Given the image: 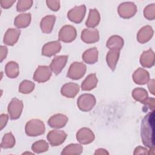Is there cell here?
<instances>
[{"label":"cell","mask_w":155,"mask_h":155,"mask_svg":"<svg viewBox=\"0 0 155 155\" xmlns=\"http://www.w3.org/2000/svg\"><path fill=\"white\" fill-rule=\"evenodd\" d=\"M47 7L52 11L56 12L60 8V1L54 0H47L46 1Z\"/></svg>","instance_id":"cell-37"},{"label":"cell","mask_w":155,"mask_h":155,"mask_svg":"<svg viewBox=\"0 0 155 155\" xmlns=\"http://www.w3.org/2000/svg\"><path fill=\"white\" fill-rule=\"evenodd\" d=\"M140 63L143 67L151 68L154 65V53L152 49L144 51L140 57Z\"/></svg>","instance_id":"cell-19"},{"label":"cell","mask_w":155,"mask_h":155,"mask_svg":"<svg viewBox=\"0 0 155 155\" xmlns=\"http://www.w3.org/2000/svg\"><path fill=\"white\" fill-rule=\"evenodd\" d=\"M144 17L148 20H153L155 18V4L148 5L143 10Z\"/></svg>","instance_id":"cell-34"},{"label":"cell","mask_w":155,"mask_h":155,"mask_svg":"<svg viewBox=\"0 0 155 155\" xmlns=\"http://www.w3.org/2000/svg\"><path fill=\"white\" fill-rule=\"evenodd\" d=\"M120 51L117 50H110L106 56V61L108 65L112 71L116 68L117 62L119 60Z\"/></svg>","instance_id":"cell-27"},{"label":"cell","mask_w":155,"mask_h":155,"mask_svg":"<svg viewBox=\"0 0 155 155\" xmlns=\"http://www.w3.org/2000/svg\"><path fill=\"white\" fill-rule=\"evenodd\" d=\"M67 136V133L62 130H53L47 134V139L51 146L56 147L64 143Z\"/></svg>","instance_id":"cell-8"},{"label":"cell","mask_w":155,"mask_h":155,"mask_svg":"<svg viewBox=\"0 0 155 155\" xmlns=\"http://www.w3.org/2000/svg\"><path fill=\"white\" fill-rule=\"evenodd\" d=\"M16 2L15 0H2L1 1L0 4L1 7L3 8H8L12 6V5Z\"/></svg>","instance_id":"cell-39"},{"label":"cell","mask_w":155,"mask_h":155,"mask_svg":"<svg viewBox=\"0 0 155 155\" xmlns=\"http://www.w3.org/2000/svg\"><path fill=\"white\" fill-rule=\"evenodd\" d=\"M124 41L123 38L118 35H113L108 39L106 46L110 50H120L123 47Z\"/></svg>","instance_id":"cell-22"},{"label":"cell","mask_w":155,"mask_h":155,"mask_svg":"<svg viewBox=\"0 0 155 155\" xmlns=\"http://www.w3.org/2000/svg\"><path fill=\"white\" fill-rule=\"evenodd\" d=\"M77 36L76 28L70 25L63 26L59 32V40L64 42H71L73 41Z\"/></svg>","instance_id":"cell-7"},{"label":"cell","mask_w":155,"mask_h":155,"mask_svg":"<svg viewBox=\"0 0 155 155\" xmlns=\"http://www.w3.org/2000/svg\"><path fill=\"white\" fill-rule=\"evenodd\" d=\"M45 125L43 122L38 119L28 121L25 127V133L27 136L33 137L41 135L45 132Z\"/></svg>","instance_id":"cell-2"},{"label":"cell","mask_w":155,"mask_h":155,"mask_svg":"<svg viewBox=\"0 0 155 155\" xmlns=\"http://www.w3.org/2000/svg\"><path fill=\"white\" fill-rule=\"evenodd\" d=\"M32 0H19L17 2L16 10L18 12L26 11L32 6Z\"/></svg>","instance_id":"cell-35"},{"label":"cell","mask_w":155,"mask_h":155,"mask_svg":"<svg viewBox=\"0 0 155 155\" xmlns=\"http://www.w3.org/2000/svg\"><path fill=\"white\" fill-rule=\"evenodd\" d=\"M68 56L67 55H61L55 56L51 61L50 68L55 74H59L65 66Z\"/></svg>","instance_id":"cell-11"},{"label":"cell","mask_w":155,"mask_h":155,"mask_svg":"<svg viewBox=\"0 0 155 155\" xmlns=\"http://www.w3.org/2000/svg\"><path fill=\"white\" fill-rule=\"evenodd\" d=\"M8 119V116L7 114H2L0 116V126L1 130H2L6 125Z\"/></svg>","instance_id":"cell-40"},{"label":"cell","mask_w":155,"mask_h":155,"mask_svg":"<svg viewBox=\"0 0 155 155\" xmlns=\"http://www.w3.org/2000/svg\"><path fill=\"white\" fill-rule=\"evenodd\" d=\"M81 39L87 44H93L99 40V31L96 28H85L81 35Z\"/></svg>","instance_id":"cell-13"},{"label":"cell","mask_w":155,"mask_h":155,"mask_svg":"<svg viewBox=\"0 0 155 155\" xmlns=\"http://www.w3.org/2000/svg\"><path fill=\"white\" fill-rule=\"evenodd\" d=\"M77 104L78 108L82 111H90L96 104V98L94 95L90 93L81 94L78 99Z\"/></svg>","instance_id":"cell-3"},{"label":"cell","mask_w":155,"mask_h":155,"mask_svg":"<svg viewBox=\"0 0 155 155\" xmlns=\"http://www.w3.org/2000/svg\"><path fill=\"white\" fill-rule=\"evenodd\" d=\"M31 22V14L21 13L18 15L14 21V25L18 28H23L28 27Z\"/></svg>","instance_id":"cell-26"},{"label":"cell","mask_w":155,"mask_h":155,"mask_svg":"<svg viewBox=\"0 0 155 155\" xmlns=\"http://www.w3.org/2000/svg\"><path fill=\"white\" fill-rule=\"evenodd\" d=\"M117 12L120 17L129 19L134 16L137 12V7L132 2H124L118 6Z\"/></svg>","instance_id":"cell-5"},{"label":"cell","mask_w":155,"mask_h":155,"mask_svg":"<svg viewBox=\"0 0 155 155\" xmlns=\"http://www.w3.org/2000/svg\"><path fill=\"white\" fill-rule=\"evenodd\" d=\"M61 49V43L58 41H51L46 43L42 48V55L51 57L60 51Z\"/></svg>","instance_id":"cell-14"},{"label":"cell","mask_w":155,"mask_h":155,"mask_svg":"<svg viewBox=\"0 0 155 155\" xmlns=\"http://www.w3.org/2000/svg\"><path fill=\"white\" fill-rule=\"evenodd\" d=\"M56 21V16L54 15H47L44 17L41 21L40 27L44 33H50L52 31Z\"/></svg>","instance_id":"cell-20"},{"label":"cell","mask_w":155,"mask_h":155,"mask_svg":"<svg viewBox=\"0 0 155 155\" xmlns=\"http://www.w3.org/2000/svg\"><path fill=\"white\" fill-rule=\"evenodd\" d=\"M15 138L12 133H5L1 143V147L2 148H11L14 147L15 144Z\"/></svg>","instance_id":"cell-31"},{"label":"cell","mask_w":155,"mask_h":155,"mask_svg":"<svg viewBox=\"0 0 155 155\" xmlns=\"http://www.w3.org/2000/svg\"><path fill=\"white\" fill-rule=\"evenodd\" d=\"M95 138L93 132L88 128L84 127L79 130L76 133V139L81 144L91 143Z\"/></svg>","instance_id":"cell-12"},{"label":"cell","mask_w":155,"mask_h":155,"mask_svg":"<svg viewBox=\"0 0 155 155\" xmlns=\"http://www.w3.org/2000/svg\"><path fill=\"white\" fill-rule=\"evenodd\" d=\"M83 151V147L80 144L71 143L65 147L61 152L62 155H73L81 154Z\"/></svg>","instance_id":"cell-29"},{"label":"cell","mask_w":155,"mask_h":155,"mask_svg":"<svg viewBox=\"0 0 155 155\" xmlns=\"http://www.w3.org/2000/svg\"><path fill=\"white\" fill-rule=\"evenodd\" d=\"M154 79H150L148 82V87L149 91L153 95H154Z\"/></svg>","instance_id":"cell-42"},{"label":"cell","mask_w":155,"mask_h":155,"mask_svg":"<svg viewBox=\"0 0 155 155\" xmlns=\"http://www.w3.org/2000/svg\"><path fill=\"white\" fill-rule=\"evenodd\" d=\"M140 134L143 144L147 147H154V111L148 113L142 119Z\"/></svg>","instance_id":"cell-1"},{"label":"cell","mask_w":155,"mask_h":155,"mask_svg":"<svg viewBox=\"0 0 155 155\" xmlns=\"http://www.w3.org/2000/svg\"><path fill=\"white\" fill-rule=\"evenodd\" d=\"M8 113L12 120L19 118L23 110V102L17 98H13L8 105Z\"/></svg>","instance_id":"cell-6"},{"label":"cell","mask_w":155,"mask_h":155,"mask_svg":"<svg viewBox=\"0 0 155 155\" xmlns=\"http://www.w3.org/2000/svg\"><path fill=\"white\" fill-rule=\"evenodd\" d=\"M132 96L134 100L143 104L148 97V94L145 89L143 88H136L133 90Z\"/></svg>","instance_id":"cell-30"},{"label":"cell","mask_w":155,"mask_h":155,"mask_svg":"<svg viewBox=\"0 0 155 155\" xmlns=\"http://www.w3.org/2000/svg\"><path fill=\"white\" fill-rule=\"evenodd\" d=\"M94 154L97 155V154H109V153L104 148H99L97 150H96L94 152Z\"/></svg>","instance_id":"cell-43"},{"label":"cell","mask_w":155,"mask_h":155,"mask_svg":"<svg viewBox=\"0 0 155 155\" xmlns=\"http://www.w3.org/2000/svg\"><path fill=\"white\" fill-rule=\"evenodd\" d=\"M0 48H1V62H2L7 55L8 49L7 47L4 45H1Z\"/></svg>","instance_id":"cell-41"},{"label":"cell","mask_w":155,"mask_h":155,"mask_svg":"<svg viewBox=\"0 0 155 155\" xmlns=\"http://www.w3.org/2000/svg\"><path fill=\"white\" fill-rule=\"evenodd\" d=\"M134 82L139 85H144L150 81L149 73L142 68H139L135 70L133 74Z\"/></svg>","instance_id":"cell-18"},{"label":"cell","mask_w":155,"mask_h":155,"mask_svg":"<svg viewBox=\"0 0 155 155\" xmlns=\"http://www.w3.org/2000/svg\"><path fill=\"white\" fill-rule=\"evenodd\" d=\"M133 154L134 155H137V154H148V150L145 147L139 146V147H136L134 149Z\"/></svg>","instance_id":"cell-38"},{"label":"cell","mask_w":155,"mask_h":155,"mask_svg":"<svg viewBox=\"0 0 155 155\" xmlns=\"http://www.w3.org/2000/svg\"><path fill=\"white\" fill-rule=\"evenodd\" d=\"M154 98L148 97L147 99L144 102H143L144 111L146 112L148 110H150L151 111H154Z\"/></svg>","instance_id":"cell-36"},{"label":"cell","mask_w":155,"mask_h":155,"mask_svg":"<svg viewBox=\"0 0 155 155\" xmlns=\"http://www.w3.org/2000/svg\"><path fill=\"white\" fill-rule=\"evenodd\" d=\"M86 65L82 62H74L71 64L67 76L73 80H78L82 78L85 74Z\"/></svg>","instance_id":"cell-4"},{"label":"cell","mask_w":155,"mask_h":155,"mask_svg":"<svg viewBox=\"0 0 155 155\" xmlns=\"http://www.w3.org/2000/svg\"><path fill=\"white\" fill-rule=\"evenodd\" d=\"M51 70L50 67L47 65H39L38 67L33 74L34 81L43 83L48 81L51 76Z\"/></svg>","instance_id":"cell-10"},{"label":"cell","mask_w":155,"mask_h":155,"mask_svg":"<svg viewBox=\"0 0 155 155\" xmlns=\"http://www.w3.org/2000/svg\"><path fill=\"white\" fill-rule=\"evenodd\" d=\"M98 79L95 73L90 74L84 80L81 84V88L84 91H90L94 89L97 84Z\"/></svg>","instance_id":"cell-25"},{"label":"cell","mask_w":155,"mask_h":155,"mask_svg":"<svg viewBox=\"0 0 155 155\" xmlns=\"http://www.w3.org/2000/svg\"><path fill=\"white\" fill-rule=\"evenodd\" d=\"M154 31L150 25L143 27L137 33V39L140 44H144L149 41L153 36Z\"/></svg>","instance_id":"cell-21"},{"label":"cell","mask_w":155,"mask_h":155,"mask_svg":"<svg viewBox=\"0 0 155 155\" xmlns=\"http://www.w3.org/2000/svg\"><path fill=\"white\" fill-rule=\"evenodd\" d=\"M48 143L44 140H39L34 142L31 146V150L36 153H41L45 152L48 150Z\"/></svg>","instance_id":"cell-32"},{"label":"cell","mask_w":155,"mask_h":155,"mask_svg":"<svg viewBox=\"0 0 155 155\" xmlns=\"http://www.w3.org/2000/svg\"><path fill=\"white\" fill-rule=\"evenodd\" d=\"M21 34V30L16 28H8L4 36L3 42L7 45L12 46L18 41Z\"/></svg>","instance_id":"cell-15"},{"label":"cell","mask_w":155,"mask_h":155,"mask_svg":"<svg viewBox=\"0 0 155 155\" xmlns=\"http://www.w3.org/2000/svg\"><path fill=\"white\" fill-rule=\"evenodd\" d=\"M101 17L98 10L96 8L90 9L88 17L86 21L85 25L89 28H94L96 27L100 22Z\"/></svg>","instance_id":"cell-24"},{"label":"cell","mask_w":155,"mask_h":155,"mask_svg":"<svg viewBox=\"0 0 155 155\" xmlns=\"http://www.w3.org/2000/svg\"><path fill=\"white\" fill-rule=\"evenodd\" d=\"M35 86L34 82L28 80H24L19 86V92L22 94L30 93L34 90Z\"/></svg>","instance_id":"cell-33"},{"label":"cell","mask_w":155,"mask_h":155,"mask_svg":"<svg viewBox=\"0 0 155 155\" xmlns=\"http://www.w3.org/2000/svg\"><path fill=\"white\" fill-rule=\"evenodd\" d=\"M68 117L62 114H56L51 117L48 120V124L51 128H61L64 127L68 122Z\"/></svg>","instance_id":"cell-16"},{"label":"cell","mask_w":155,"mask_h":155,"mask_svg":"<svg viewBox=\"0 0 155 155\" xmlns=\"http://www.w3.org/2000/svg\"><path fill=\"white\" fill-rule=\"evenodd\" d=\"M6 75L10 78H16L19 73V65L15 61H10L7 63L5 67Z\"/></svg>","instance_id":"cell-28"},{"label":"cell","mask_w":155,"mask_h":155,"mask_svg":"<svg viewBox=\"0 0 155 155\" xmlns=\"http://www.w3.org/2000/svg\"><path fill=\"white\" fill-rule=\"evenodd\" d=\"M86 13V7L85 5H81L79 6H75L74 8L70 9L68 13L67 17L68 19L74 23H81Z\"/></svg>","instance_id":"cell-9"},{"label":"cell","mask_w":155,"mask_h":155,"mask_svg":"<svg viewBox=\"0 0 155 155\" xmlns=\"http://www.w3.org/2000/svg\"><path fill=\"white\" fill-rule=\"evenodd\" d=\"M79 86L74 82H68L65 84L61 89L62 95L68 98H73L78 93Z\"/></svg>","instance_id":"cell-17"},{"label":"cell","mask_w":155,"mask_h":155,"mask_svg":"<svg viewBox=\"0 0 155 155\" xmlns=\"http://www.w3.org/2000/svg\"><path fill=\"white\" fill-rule=\"evenodd\" d=\"M98 50L97 48L93 47L85 50L82 54L83 61L88 64H93L97 61Z\"/></svg>","instance_id":"cell-23"}]
</instances>
